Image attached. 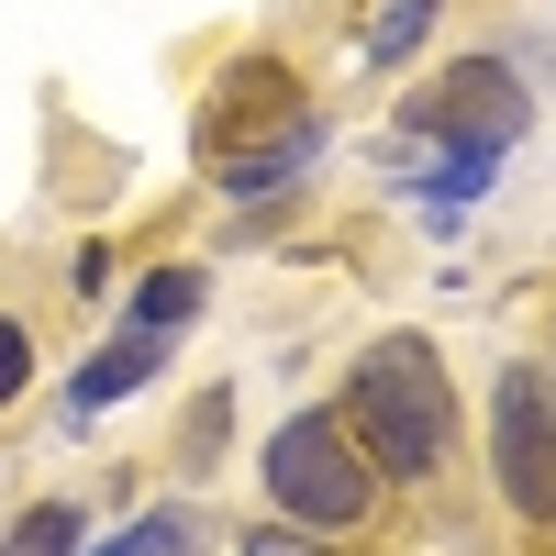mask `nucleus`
<instances>
[{"label": "nucleus", "mask_w": 556, "mask_h": 556, "mask_svg": "<svg viewBox=\"0 0 556 556\" xmlns=\"http://www.w3.org/2000/svg\"><path fill=\"white\" fill-rule=\"evenodd\" d=\"M490 490L513 501V523L556 534V367H501L490 379Z\"/></svg>", "instance_id": "4"}, {"label": "nucleus", "mask_w": 556, "mask_h": 556, "mask_svg": "<svg viewBox=\"0 0 556 556\" xmlns=\"http://www.w3.org/2000/svg\"><path fill=\"white\" fill-rule=\"evenodd\" d=\"M312 101H301V78H290V56H235L212 89H201V167H235V156H256V146H278Z\"/></svg>", "instance_id": "6"}, {"label": "nucleus", "mask_w": 556, "mask_h": 556, "mask_svg": "<svg viewBox=\"0 0 556 556\" xmlns=\"http://www.w3.org/2000/svg\"><path fill=\"white\" fill-rule=\"evenodd\" d=\"M78 534H89V513H78V501H34V513L12 523V545H0V556H78Z\"/></svg>", "instance_id": "7"}, {"label": "nucleus", "mask_w": 556, "mask_h": 556, "mask_svg": "<svg viewBox=\"0 0 556 556\" xmlns=\"http://www.w3.org/2000/svg\"><path fill=\"white\" fill-rule=\"evenodd\" d=\"M190 545H201V513H146L112 556H190Z\"/></svg>", "instance_id": "9"}, {"label": "nucleus", "mask_w": 556, "mask_h": 556, "mask_svg": "<svg viewBox=\"0 0 556 556\" xmlns=\"http://www.w3.org/2000/svg\"><path fill=\"white\" fill-rule=\"evenodd\" d=\"M434 12H445V0H379V34H367V56L401 67L412 45H424V23H434Z\"/></svg>", "instance_id": "8"}, {"label": "nucleus", "mask_w": 556, "mask_h": 556, "mask_svg": "<svg viewBox=\"0 0 556 556\" xmlns=\"http://www.w3.org/2000/svg\"><path fill=\"white\" fill-rule=\"evenodd\" d=\"M523 78L513 67H501V56H456L445 78H424V89H412V101H401V134H434V146H456V156H501V146H523Z\"/></svg>", "instance_id": "5"}, {"label": "nucleus", "mask_w": 556, "mask_h": 556, "mask_svg": "<svg viewBox=\"0 0 556 556\" xmlns=\"http://www.w3.org/2000/svg\"><path fill=\"white\" fill-rule=\"evenodd\" d=\"M23 390H34V323H23L12 301H0V412H12Z\"/></svg>", "instance_id": "10"}, {"label": "nucleus", "mask_w": 556, "mask_h": 556, "mask_svg": "<svg viewBox=\"0 0 556 556\" xmlns=\"http://www.w3.org/2000/svg\"><path fill=\"white\" fill-rule=\"evenodd\" d=\"M235 556H345V545H334V534H301V523H245Z\"/></svg>", "instance_id": "11"}, {"label": "nucleus", "mask_w": 556, "mask_h": 556, "mask_svg": "<svg viewBox=\"0 0 556 556\" xmlns=\"http://www.w3.org/2000/svg\"><path fill=\"white\" fill-rule=\"evenodd\" d=\"M345 434L379 456V479L390 490H424L456 468V379H445V356L434 334H379L356 367H345Z\"/></svg>", "instance_id": "1"}, {"label": "nucleus", "mask_w": 556, "mask_h": 556, "mask_svg": "<svg viewBox=\"0 0 556 556\" xmlns=\"http://www.w3.org/2000/svg\"><path fill=\"white\" fill-rule=\"evenodd\" d=\"M256 490H267V513L278 523H301V534H367L390 513V479H379V456H367L345 434V412L334 401H312V412H278L267 445H256Z\"/></svg>", "instance_id": "2"}, {"label": "nucleus", "mask_w": 556, "mask_h": 556, "mask_svg": "<svg viewBox=\"0 0 556 556\" xmlns=\"http://www.w3.org/2000/svg\"><path fill=\"white\" fill-rule=\"evenodd\" d=\"M201 301H212V278H201V267H146V278H134L123 334H112V345H101V356H89L78 379H67V424H101L123 390H146L156 367H167V345L201 323Z\"/></svg>", "instance_id": "3"}, {"label": "nucleus", "mask_w": 556, "mask_h": 556, "mask_svg": "<svg viewBox=\"0 0 556 556\" xmlns=\"http://www.w3.org/2000/svg\"><path fill=\"white\" fill-rule=\"evenodd\" d=\"M223 412H235V401H223V390H201V401H190V445H178V456H190V468H201V456L223 445Z\"/></svg>", "instance_id": "12"}]
</instances>
